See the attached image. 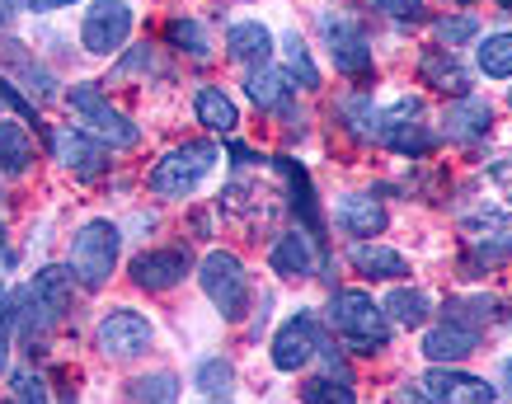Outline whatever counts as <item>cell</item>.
Wrapping results in <instances>:
<instances>
[{
  "label": "cell",
  "instance_id": "6da1fadb",
  "mask_svg": "<svg viewBox=\"0 0 512 404\" xmlns=\"http://www.w3.org/2000/svg\"><path fill=\"white\" fill-rule=\"evenodd\" d=\"M118 249H123V231H118L113 221L94 217L71 235V264L66 268L80 278L85 292H99V287L113 278V268H118Z\"/></svg>",
  "mask_w": 512,
  "mask_h": 404
},
{
  "label": "cell",
  "instance_id": "7a4b0ae2",
  "mask_svg": "<svg viewBox=\"0 0 512 404\" xmlns=\"http://www.w3.org/2000/svg\"><path fill=\"white\" fill-rule=\"evenodd\" d=\"M329 325L348 339L353 353L386 348V339H390V315L381 311L367 292H334L329 296Z\"/></svg>",
  "mask_w": 512,
  "mask_h": 404
},
{
  "label": "cell",
  "instance_id": "3957f363",
  "mask_svg": "<svg viewBox=\"0 0 512 404\" xmlns=\"http://www.w3.org/2000/svg\"><path fill=\"white\" fill-rule=\"evenodd\" d=\"M198 282L207 301L217 306L221 320H245L249 315V278H245V264L235 259L231 249H212V254H202L198 264Z\"/></svg>",
  "mask_w": 512,
  "mask_h": 404
},
{
  "label": "cell",
  "instance_id": "277c9868",
  "mask_svg": "<svg viewBox=\"0 0 512 404\" xmlns=\"http://www.w3.org/2000/svg\"><path fill=\"white\" fill-rule=\"evenodd\" d=\"M66 104H71V113L80 118V127H90L109 151H127V146L141 141V127L132 123L123 109H113L109 94L99 90V85H76V90L66 94Z\"/></svg>",
  "mask_w": 512,
  "mask_h": 404
},
{
  "label": "cell",
  "instance_id": "5b68a950",
  "mask_svg": "<svg viewBox=\"0 0 512 404\" xmlns=\"http://www.w3.org/2000/svg\"><path fill=\"white\" fill-rule=\"evenodd\" d=\"M217 160H221V151L212 141H184V146H174L170 156H160V165L151 170V188H156L160 198H188L212 174Z\"/></svg>",
  "mask_w": 512,
  "mask_h": 404
},
{
  "label": "cell",
  "instance_id": "8992f818",
  "mask_svg": "<svg viewBox=\"0 0 512 404\" xmlns=\"http://www.w3.org/2000/svg\"><path fill=\"white\" fill-rule=\"evenodd\" d=\"M94 339H99V353H109V358L127 362V358H141V353L151 348L156 329H151V320H146L141 311H132V306H118V311H109L104 320H99Z\"/></svg>",
  "mask_w": 512,
  "mask_h": 404
},
{
  "label": "cell",
  "instance_id": "52a82bcc",
  "mask_svg": "<svg viewBox=\"0 0 512 404\" xmlns=\"http://www.w3.org/2000/svg\"><path fill=\"white\" fill-rule=\"evenodd\" d=\"M132 19L137 15H132L127 0H94L85 24H80V43H85V52H94V57L118 52V47L132 38Z\"/></svg>",
  "mask_w": 512,
  "mask_h": 404
},
{
  "label": "cell",
  "instance_id": "ba28073f",
  "mask_svg": "<svg viewBox=\"0 0 512 404\" xmlns=\"http://www.w3.org/2000/svg\"><path fill=\"white\" fill-rule=\"evenodd\" d=\"M320 33H325V43H329L334 71H343V76H367V71H372V47H367L362 29H357L348 15L325 10V15H320Z\"/></svg>",
  "mask_w": 512,
  "mask_h": 404
},
{
  "label": "cell",
  "instance_id": "9c48e42d",
  "mask_svg": "<svg viewBox=\"0 0 512 404\" xmlns=\"http://www.w3.org/2000/svg\"><path fill=\"white\" fill-rule=\"evenodd\" d=\"M320 353V325L311 311H296L287 325L273 334V367L278 372H301Z\"/></svg>",
  "mask_w": 512,
  "mask_h": 404
},
{
  "label": "cell",
  "instance_id": "30bf717a",
  "mask_svg": "<svg viewBox=\"0 0 512 404\" xmlns=\"http://www.w3.org/2000/svg\"><path fill=\"white\" fill-rule=\"evenodd\" d=\"M466 245L470 264L494 268L512 254V212H480L466 221Z\"/></svg>",
  "mask_w": 512,
  "mask_h": 404
},
{
  "label": "cell",
  "instance_id": "8fae6325",
  "mask_svg": "<svg viewBox=\"0 0 512 404\" xmlns=\"http://www.w3.org/2000/svg\"><path fill=\"white\" fill-rule=\"evenodd\" d=\"M188 268H193V254H188L184 245H174V249H146V254H137V259H132L127 278L137 282V287H146V292H170L174 282L188 278Z\"/></svg>",
  "mask_w": 512,
  "mask_h": 404
},
{
  "label": "cell",
  "instance_id": "7c38bea8",
  "mask_svg": "<svg viewBox=\"0 0 512 404\" xmlns=\"http://www.w3.org/2000/svg\"><path fill=\"white\" fill-rule=\"evenodd\" d=\"M273 170L287 179V198H292L296 221H301V226H306V235L320 245V240H325V217H320V202H315V188H311L306 165H301V160H292V156H278V160H273Z\"/></svg>",
  "mask_w": 512,
  "mask_h": 404
},
{
  "label": "cell",
  "instance_id": "4fadbf2b",
  "mask_svg": "<svg viewBox=\"0 0 512 404\" xmlns=\"http://www.w3.org/2000/svg\"><path fill=\"white\" fill-rule=\"evenodd\" d=\"M47 137H52V156H57V165L76 170L80 179H94V174L109 165V146H104V141H90L85 132H71V127H52Z\"/></svg>",
  "mask_w": 512,
  "mask_h": 404
},
{
  "label": "cell",
  "instance_id": "5bb4252c",
  "mask_svg": "<svg viewBox=\"0 0 512 404\" xmlns=\"http://www.w3.org/2000/svg\"><path fill=\"white\" fill-rule=\"evenodd\" d=\"M489 127H494V109H489V99H475V94H461L442 113V137L447 141H480L489 137Z\"/></svg>",
  "mask_w": 512,
  "mask_h": 404
},
{
  "label": "cell",
  "instance_id": "9a60e30c",
  "mask_svg": "<svg viewBox=\"0 0 512 404\" xmlns=\"http://www.w3.org/2000/svg\"><path fill=\"white\" fill-rule=\"evenodd\" d=\"M226 52H231V62H240L245 71H264V66L273 62V33H268L259 19L231 24V33H226Z\"/></svg>",
  "mask_w": 512,
  "mask_h": 404
},
{
  "label": "cell",
  "instance_id": "2e32d148",
  "mask_svg": "<svg viewBox=\"0 0 512 404\" xmlns=\"http://www.w3.org/2000/svg\"><path fill=\"white\" fill-rule=\"evenodd\" d=\"M428 390H433L437 404H494V386L489 381L466 372H447V367L428 372Z\"/></svg>",
  "mask_w": 512,
  "mask_h": 404
},
{
  "label": "cell",
  "instance_id": "e0dca14e",
  "mask_svg": "<svg viewBox=\"0 0 512 404\" xmlns=\"http://www.w3.org/2000/svg\"><path fill=\"white\" fill-rule=\"evenodd\" d=\"M315 240L306 231H287L273 245V273L278 278H292V282H301V278H311L315 273Z\"/></svg>",
  "mask_w": 512,
  "mask_h": 404
},
{
  "label": "cell",
  "instance_id": "ac0fdd59",
  "mask_svg": "<svg viewBox=\"0 0 512 404\" xmlns=\"http://www.w3.org/2000/svg\"><path fill=\"white\" fill-rule=\"evenodd\" d=\"M475 343H480V334L475 329H466V325H437V329H428L423 334V358L428 362H461V358H470L475 353Z\"/></svg>",
  "mask_w": 512,
  "mask_h": 404
},
{
  "label": "cell",
  "instance_id": "d6986e66",
  "mask_svg": "<svg viewBox=\"0 0 512 404\" xmlns=\"http://www.w3.org/2000/svg\"><path fill=\"white\" fill-rule=\"evenodd\" d=\"M339 226L348 235H357V240H372V235H381L390 226V217L376 198H367V193H348V198L339 202Z\"/></svg>",
  "mask_w": 512,
  "mask_h": 404
},
{
  "label": "cell",
  "instance_id": "ffe728a7",
  "mask_svg": "<svg viewBox=\"0 0 512 404\" xmlns=\"http://www.w3.org/2000/svg\"><path fill=\"white\" fill-rule=\"evenodd\" d=\"M419 76H423V85L428 90H442V94H461L470 90V71L461 66V57L456 52H423V62H419Z\"/></svg>",
  "mask_w": 512,
  "mask_h": 404
},
{
  "label": "cell",
  "instance_id": "44dd1931",
  "mask_svg": "<svg viewBox=\"0 0 512 404\" xmlns=\"http://www.w3.org/2000/svg\"><path fill=\"white\" fill-rule=\"evenodd\" d=\"M348 259L362 278H409V259H404L400 249L390 245H376V240H357L348 249Z\"/></svg>",
  "mask_w": 512,
  "mask_h": 404
},
{
  "label": "cell",
  "instance_id": "7402d4cb",
  "mask_svg": "<svg viewBox=\"0 0 512 404\" xmlns=\"http://www.w3.org/2000/svg\"><path fill=\"white\" fill-rule=\"evenodd\" d=\"M33 301L43 306L52 320H62L66 311H71V268H38V278H33Z\"/></svg>",
  "mask_w": 512,
  "mask_h": 404
},
{
  "label": "cell",
  "instance_id": "603a6c76",
  "mask_svg": "<svg viewBox=\"0 0 512 404\" xmlns=\"http://www.w3.org/2000/svg\"><path fill=\"white\" fill-rule=\"evenodd\" d=\"M198 123L221 132V137H231L235 127H240V113H235V99L221 85H202L198 90Z\"/></svg>",
  "mask_w": 512,
  "mask_h": 404
},
{
  "label": "cell",
  "instance_id": "cb8c5ba5",
  "mask_svg": "<svg viewBox=\"0 0 512 404\" xmlns=\"http://www.w3.org/2000/svg\"><path fill=\"white\" fill-rule=\"evenodd\" d=\"M33 165V137L24 123H10V118H0V174H24Z\"/></svg>",
  "mask_w": 512,
  "mask_h": 404
},
{
  "label": "cell",
  "instance_id": "d4e9b609",
  "mask_svg": "<svg viewBox=\"0 0 512 404\" xmlns=\"http://www.w3.org/2000/svg\"><path fill=\"white\" fill-rule=\"evenodd\" d=\"M339 118H343V127L353 132L357 141H381V113H376V104H372V94H343L339 99Z\"/></svg>",
  "mask_w": 512,
  "mask_h": 404
},
{
  "label": "cell",
  "instance_id": "484cf974",
  "mask_svg": "<svg viewBox=\"0 0 512 404\" xmlns=\"http://www.w3.org/2000/svg\"><path fill=\"white\" fill-rule=\"evenodd\" d=\"M381 311H390V320L404 329H419L428 315H433V301H428V292H419V287H395V292L386 296V306Z\"/></svg>",
  "mask_w": 512,
  "mask_h": 404
},
{
  "label": "cell",
  "instance_id": "4316f807",
  "mask_svg": "<svg viewBox=\"0 0 512 404\" xmlns=\"http://www.w3.org/2000/svg\"><path fill=\"white\" fill-rule=\"evenodd\" d=\"M245 90H249V99H254L259 109H282V104H287V94H292V76H282V71L264 66V71H249Z\"/></svg>",
  "mask_w": 512,
  "mask_h": 404
},
{
  "label": "cell",
  "instance_id": "83f0119b",
  "mask_svg": "<svg viewBox=\"0 0 512 404\" xmlns=\"http://www.w3.org/2000/svg\"><path fill=\"white\" fill-rule=\"evenodd\" d=\"M179 376L174 372H146L127 386V400L132 404H179Z\"/></svg>",
  "mask_w": 512,
  "mask_h": 404
},
{
  "label": "cell",
  "instance_id": "f1b7e54d",
  "mask_svg": "<svg viewBox=\"0 0 512 404\" xmlns=\"http://www.w3.org/2000/svg\"><path fill=\"white\" fill-rule=\"evenodd\" d=\"M165 38H170L179 52L198 57V62H207V57H212V38H207V29H202L193 15H174L170 24H165Z\"/></svg>",
  "mask_w": 512,
  "mask_h": 404
},
{
  "label": "cell",
  "instance_id": "f546056e",
  "mask_svg": "<svg viewBox=\"0 0 512 404\" xmlns=\"http://www.w3.org/2000/svg\"><path fill=\"white\" fill-rule=\"evenodd\" d=\"M494 311H503L494 296H451V301H447V320H451V325H466V329H475V334L494 320Z\"/></svg>",
  "mask_w": 512,
  "mask_h": 404
},
{
  "label": "cell",
  "instance_id": "4dcf8cb0",
  "mask_svg": "<svg viewBox=\"0 0 512 404\" xmlns=\"http://www.w3.org/2000/svg\"><path fill=\"white\" fill-rule=\"evenodd\" d=\"M282 57H287V76L296 80V85H306V90H320V66L311 62V47L301 43V33H287L282 38Z\"/></svg>",
  "mask_w": 512,
  "mask_h": 404
},
{
  "label": "cell",
  "instance_id": "1f68e13d",
  "mask_svg": "<svg viewBox=\"0 0 512 404\" xmlns=\"http://www.w3.org/2000/svg\"><path fill=\"white\" fill-rule=\"evenodd\" d=\"M480 71L484 76H494V80H508L512 76V33H489L480 43Z\"/></svg>",
  "mask_w": 512,
  "mask_h": 404
},
{
  "label": "cell",
  "instance_id": "d6a6232c",
  "mask_svg": "<svg viewBox=\"0 0 512 404\" xmlns=\"http://www.w3.org/2000/svg\"><path fill=\"white\" fill-rule=\"evenodd\" d=\"M353 386L343 381V376H315L301 386V404H353Z\"/></svg>",
  "mask_w": 512,
  "mask_h": 404
},
{
  "label": "cell",
  "instance_id": "836d02e7",
  "mask_svg": "<svg viewBox=\"0 0 512 404\" xmlns=\"http://www.w3.org/2000/svg\"><path fill=\"white\" fill-rule=\"evenodd\" d=\"M386 146H395V151H400V156H428V151H433L437 146V137L433 132H423V127H414V123H404V127H390L386 137Z\"/></svg>",
  "mask_w": 512,
  "mask_h": 404
},
{
  "label": "cell",
  "instance_id": "e575fe53",
  "mask_svg": "<svg viewBox=\"0 0 512 404\" xmlns=\"http://www.w3.org/2000/svg\"><path fill=\"white\" fill-rule=\"evenodd\" d=\"M235 381V367L226 358H207L198 362V372H193V386L202 390V395H221V390H231Z\"/></svg>",
  "mask_w": 512,
  "mask_h": 404
},
{
  "label": "cell",
  "instance_id": "d590c367",
  "mask_svg": "<svg viewBox=\"0 0 512 404\" xmlns=\"http://www.w3.org/2000/svg\"><path fill=\"white\" fill-rule=\"evenodd\" d=\"M475 33H480V24H475V19H470V15H447V19H437V38H442V43H447V47H461V43H470Z\"/></svg>",
  "mask_w": 512,
  "mask_h": 404
},
{
  "label": "cell",
  "instance_id": "8d00e7d4",
  "mask_svg": "<svg viewBox=\"0 0 512 404\" xmlns=\"http://www.w3.org/2000/svg\"><path fill=\"white\" fill-rule=\"evenodd\" d=\"M419 99H409V94H404V99H395V104H390L386 113H381V137H386L390 127H404V123H419Z\"/></svg>",
  "mask_w": 512,
  "mask_h": 404
},
{
  "label": "cell",
  "instance_id": "74e56055",
  "mask_svg": "<svg viewBox=\"0 0 512 404\" xmlns=\"http://www.w3.org/2000/svg\"><path fill=\"white\" fill-rule=\"evenodd\" d=\"M381 15L390 19H400V24H419L423 19V0H372Z\"/></svg>",
  "mask_w": 512,
  "mask_h": 404
},
{
  "label": "cell",
  "instance_id": "f35d334b",
  "mask_svg": "<svg viewBox=\"0 0 512 404\" xmlns=\"http://www.w3.org/2000/svg\"><path fill=\"white\" fill-rule=\"evenodd\" d=\"M15 404H52V400H47V386L38 381V376L19 372L15 376Z\"/></svg>",
  "mask_w": 512,
  "mask_h": 404
},
{
  "label": "cell",
  "instance_id": "ab89813d",
  "mask_svg": "<svg viewBox=\"0 0 512 404\" xmlns=\"http://www.w3.org/2000/svg\"><path fill=\"white\" fill-rule=\"evenodd\" d=\"M15 325H19V306H5V315H0V372L10 362V334H15Z\"/></svg>",
  "mask_w": 512,
  "mask_h": 404
},
{
  "label": "cell",
  "instance_id": "60d3db41",
  "mask_svg": "<svg viewBox=\"0 0 512 404\" xmlns=\"http://www.w3.org/2000/svg\"><path fill=\"white\" fill-rule=\"evenodd\" d=\"M395 404H437V400L428 395V386H419V381H404V386L395 390Z\"/></svg>",
  "mask_w": 512,
  "mask_h": 404
},
{
  "label": "cell",
  "instance_id": "b9f144b4",
  "mask_svg": "<svg viewBox=\"0 0 512 404\" xmlns=\"http://www.w3.org/2000/svg\"><path fill=\"white\" fill-rule=\"evenodd\" d=\"M0 94H5V109H15L19 118H33V104L15 90V85H10V80H0Z\"/></svg>",
  "mask_w": 512,
  "mask_h": 404
},
{
  "label": "cell",
  "instance_id": "7bdbcfd3",
  "mask_svg": "<svg viewBox=\"0 0 512 404\" xmlns=\"http://www.w3.org/2000/svg\"><path fill=\"white\" fill-rule=\"evenodd\" d=\"M137 71H151V47H132V57L118 66V76H137Z\"/></svg>",
  "mask_w": 512,
  "mask_h": 404
},
{
  "label": "cell",
  "instance_id": "ee69618b",
  "mask_svg": "<svg viewBox=\"0 0 512 404\" xmlns=\"http://www.w3.org/2000/svg\"><path fill=\"white\" fill-rule=\"evenodd\" d=\"M38 15H52V10H66V5H76V0H29Z\"/></svg>",
  "mask_w": 512,
  "mask_h": 404
},
{
  "label": "cell",
  "instance_id": "f6af8a7d",
  "mask_svg": "<svg viewBox=\"0 0 512 404\" xmlns=\"http://www.w3.org/2000/svg\"><path fill=\"white\" fill-rule=\"evenodd\" d=\"M231 160H240V165H249V160H259V156H254L249 146H240V141H231ZM259 165H264V160H259Z\"/></svg>",
  "mask_w": 512,
  "mask_h": 404
},
{
  "label": "cell",
  "instance_id": "bcb514c9",
  "mask_svg": "<svg viewBox=\"0 0 512 404\" xmlns=\"http://www.w3.org/2000/svg\"><path fill=\"white\" fill-rule=\"evenodd\" d=\"M503 386H508V390H512V358H508V362H503Z\"/></svg>",
  "mask_w": 512,
  "mask_h": 404
},
{
  "label": "cell",
  "instance_id": "7dc6e473",
  "mask_svg": "<svg viewBox=\"0 0 512 404\" xmlns=\"http://www.w3.org/2000/svg\"><path fill=\"white\" fill-rule=\"evenodd\" d=\"M5 15H10V0H0V24H5Z\"/></svg>",
  "mask_w": 512,
  "mask_h": 404
},
{
  "label": "cell",
  "instance_id": "c3c4849f",
  "mask_svg": "<svg viewBox=\"0 0 512 404\" xmlns=\"http://www.w3.org/2000/svg\"><path fill=\"white\" fill-rule=\"evenodd\" d=\"M0 259H5V226H0Z\"/></svg>",
  "mask_w": 512,
  "mask_h": 404
},
{
  "label": "cell",
  "instance_id": "681fc988",
  "mask_svg": "<svg viewBox=\"0 0 512 404\" xmlns=\"http://www.w3.org/2000/svg\"><path fill=\"white\" fill-rule=\"evenodd\" d=\"M5 306H10V301H5V287H0V315H5Z\"/></svg>",
  "mask_w": 512,
  "mask_h": 404
},
{
  "label": "cell",
  "instance_id": "f907efd6",
  "mask_svg": "<svg viewBox=\"0 0 512 404\" xmlns=\"http://www.w3.org/2000/svg\"><path fill=\"white\" fill-rule=\"evenodd\" d=\"M0 104H5V94H0Z\"/></svg>",
  "mask_w": 512,
  "mask_h": 404
},
{
  "label": "cell",
  "instance_id": "816d5d0a",
  "mask_svg": "<svg viewBox=\"0 0 512 404\" xmlns=\"http://www.w3.org/2000/svg\"><path fill=\"white\" fill-rule=\"evenodd\" d=\"M508 99H512V90H508Z\"/></svg>",
  "mask_w": 512,
  "mask_h": 404
}]
</instances>
